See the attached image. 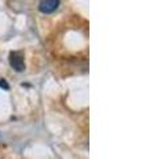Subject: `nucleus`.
<instances>
[{"mask_svg": "<svg viewBox=\"0 0 150 159\" xmlns=\"http://www.w3.org/2000/svg\"><path fill=\"white\" fill-rule=\"evenodd\" d=\"M9 64L16 72L25 70V61L23 52H11L9 53Z\"/></svg>", "mask_w": 150, "mask_h": 159, "instance_id": "1", "label": "nucleus"}, {"mask_svg": "<svg viewBox=\"0 0 150 159\" xmlns=\"http://www.w3.org/2000/svg\"><path fill=\"white\" fill-rule=\"evenodd\" d=\"M61 0H41L38 4V9L42 13H52L59 7Z\"/></svg>", "mask_w": 150, "mask_h": 159, "instance_id": "2", "label": "nucleus"}, {"mask_svg": "<svg viewBox=\"0 0 150 159\" xmlns=\"http://www.w3.org/2000/svg\"><path fill=\"white\" fill-rule=\"evenodd\" d=\"M0 88H4V89H6V90H8V89H9L8 82H7V81H6V80H4V78H2V80H0Z\"/></svg>", "mask_w": 150, "mask_h": 159, "instance_id": "3", "label": "nucleus"}]
</instances>
